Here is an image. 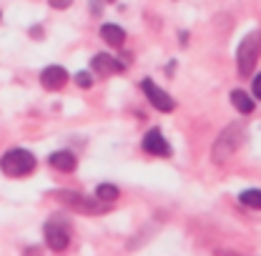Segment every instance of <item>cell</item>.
<instances>
[{
	"mask_svg": "<svg viewBox=\"0 0 261 256\" xmlns=\"http://www.w3.org/2000/svg\"><path fill=\"white\" fill-rule=\"evenodd\" d=\"M143 151L151 153V156H159V159H168L171 156V146H168V141L163 138V133L159 128H151L143 136Z\"/></svg>",
	"mask_w": 261,
	"mask_h": 256,
	"instance_id": "obj_7",
	"label": "cell"
},
{
	"mask_svg": "<svg viewBox=\"0 0 261 256\" xmlns=\"http://www.w3.org/2000/svg\"><path fill=\"white\" fill-rule=\"evenodd\" d=\"M141 88H143V93H146V98L151 100V106L156 108V111H163V113H171L173 108H176V100L168 96L163 88H159L151 78H146L143 83H141Z\"/></svg>",
	"mask_w": 261,
	"mask_h": 256,
	"instance_id": "obj_6",
	"label": "cell"
},
{
	"mask_svg": "<svg viewBox=\"0 0 261 256\" xmlns=\"http://www.w3.org/2000/svg\"><path fill=\"white\" fill-rule=\"evenodd\" d=\"M50 196H56L63 206L78 211V214H103L106 211V203L98 196L96 198H88V196L75 193V191H56V193H50Z\"/></svg>",
	"mask_w": 261,
	"mask_h": 256,
	"instance_id": "obj_4",
	"label": "cell"
},
{
	"mask_svg": "<svg viewBox=\"0 0 261 256\" xmlns=\"http://www.w3.org/2000/svg\"><path fill=\"white\" fill-rule=\"evenodd\" d=\"M239 201H241L246 209L261 211V189H246V191H241L239 193Z\"/></svg>",
	"mask_w": 261,
	"mask_h": 256,
	"instance_id": "obj_13",
	"label": "cell"
},
{
	"mask_svg": "<svg viewBox=\"0 0 261 256\" xmlns=\"http://www.w3.org/2000/svg\"><path fill=\"white\" fill-rule=\"evenodd\" d=\"M96 196L100 201H106V203H111V201H116L118 198V189L113 186V184H100L96 189Z\"/></svg>",
	"mask_w": 261,
	"mask_h": 256,
	"instance_id": "obj_14",
	"label": "cell"
},
{
	"mask_svg": "<svg viewBox=\"0 0 261 256\" xmlns=\"http://www.w3.org/2000/svg\"><path fill=\"white\" fill-rule=\"evenodd\" d=\"M91 68L96 70L98 75H116V73H121L126 65L121 63L118 58L108 56V53H96V56L91 58Z\"/></svg>",
	"mask_w": 261,
	"mask_h": 256,
	"instance_id": "obj_9",
	"label": "cell"
},
{
	"mask_svg": "<svg viewBox=\"0 0 261 256\" xmlns=\"http://www.w3.org/2000/svg\"><path fill=\"white\" fill-rule=\"evenodd\" d=\"M65 83H68V70L61 68V65H48L40 73V86L45 91H61Z\"/></svg>",
	"mask_w": 261,
	"mask_h": 256,
	"instance_id": "obj_8",
	"label": "cell"
},
{
	"mask_svg": "<svg viewBox=\"0 0 261 256\" xmlns=\"http://www.w3.org/2000/svg\"><path fill=\"white\" fill-rule=\"evenodd\" d=\"M48 161H50V166H53L56 171H63V173L75 171V166H78L75 153H70V151H56V153H50Z\"/></svg>",
	"mask_w": 261,
	"mask_h": 256,
	"instance_id": "obj_11",
	"label": "cell"
},
{
	"mask_svg": "<svg viewBox=\"0 0 261 256\" xmlns=\"http://www.w3.org/2000/svg\"><path fill=\"white\" fill-rule=\"evenodd\" d=\"M231 103H233V108H236L239 113H244V116H249V113L254 111V106H256V100L249 96L246 91H231Z\"/></svg>",
	"mask_w": 261,
	"mask_h": 256,
	"instance_id": "obj_12",
	"label": "cell"
},
{
	"mask_svg": "<svg viewBox=\"0 0 261 256\" xmlns=\"http://www.w3.org/2000/svg\"><path fill=\"white\" fill-rule=\"evenodd\" d=\"M0 171L10 178H23L35 171V156L25 148H13L0 159Z\"/></svg>",
	"mask_w": 261,
	"mask_h": 256,
	"instance_id": "obj_3",
	"label": "cell"
},
{
	"mask_svg": "<svg viewBox=\"0 0 261 256\" xmlns=\"http://www.w3.org/2000/svg\"><path fill=\"white\" fill-rule=\"evenodd\" d=\"M244 138H246V131L241 123H231L226 126L221 133H219V138L214 141V146H211V161L214 163H226L241 146H244Z\"/></svg>",
	"mask_w": 261,
	"mask_h": 256,
	"instance_id": "obj_1",
	"label": "cell"
},
{
	"mask_svg": "<svg viewBox=\"0 0 261 256\" xmlns=\"http://www.w3.org/2000/svg\"><path fill=\"white\" fill-rule=\"evenodd\" d=\"M48 3H50L53 8H58V10H63V8H70V3H73V0H48Z\"/></svg>",
	"mask_w": 261,
	"mask_h": 256,
	"instance_id": "obj_17",
	"label": "cell"
},
{
	"mask_svg": "<svg viewBox=\"0 0 261 256\" xmlns=\"http://www.w3.org/2000/svg\"><path fill=\"white\" fill-rule=\"evenodd\" d=\"M75 83H78L81 88H91V86H93V78H91V73H86V70H81V73L75 75Z\"/></svg>",
	"mask_w": 261,
	"mask_h": 256,
	"instance_id": "obj_15",
	"label": "cell"
},
{
	"mask_svg": "<svg viewBox=\"0 0 261 256\" xmlns=\"http://www.w3.org/2000/svg\"><path fill=\"white\" fill-rule=\"evenodd\" d=\"M70 236H73L70 224L63 221L61 216H53V219L45 224V241H48V246H50L53 251H65L68 244H70Z\"/></svg>",
	"mask_w": 261,
	"mask_h": 256,
	"instance_id": "obj_5",
	"label": "cell"
},
{
	"mask_svg": "<svg viewBox=\"0 0 261 256\" xmlns=\"http://www.w3.org/2000/svg\"><path fill=\"white\" fill-rule=\"evenodd\" d=\"M259 56H261V31H251L236 48V65H239V73L244 78H249L254 73Z\"/></svg>",
	"mask_w": 261,
	"mask_h": 256,
	"instance_id": "obj_2",
	"label": "cell"
},
{
	"mask_svg": "<svg viewBox=\"0 0 261 256\" xmlns=\"http://www.w3.org/2000/svg\"><path fill=\"white\" fill-rule=\"evenodd\" d=\"M100 38H103L111 48H123V43H126V31H123L121 25L106 23V25H100Z\"/></svg>",
	"mask_w": 261,
	"mask_h": 256,
	"instance_id": "obj_10",
	"label": "cell"
},
{
	"mask_svg": "<svg viewBox=\"0 0 261 256\" xmlns=\"http://www.w3.org/2000/svg\"><path fill=\"white\" fill-rule=\"evenodd\" d=\"M251 91H254V98L261 100V73H256V78L251 81Z\"/></svg>",
	"mask_w": 261,
	"mask_h": 256,
	"instance_id": "obj_16",
	"label": "cell"
}]
</instances>
